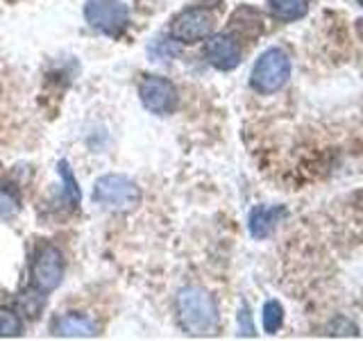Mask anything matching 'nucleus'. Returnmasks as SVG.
Masks as SVG:
<instances>
[{
    "instance_id": "f257e3e1",
    "label": "nucleus",
    "mask_w": 363,
    "mask_h": 341,
    "mask_svg": "<svg viewBox=\"0 0 363 341\" xmlns=\"http://www.w3.org/2000/svg\"><path fill=\"white\" fill-rule=\"evenodd\" d=\"M177 323L191 337H209L218 330V305L202 287H184L175 298Z\"/></svg>"
},
{
    "instance_id": "f03ea898",
    "label": "nucleus",
    "mask_w": 363,
    "mask_h": 341,
    "mask_svg": "<svg viewBox=\"0 0 363 341\" xmlns=\"http://www.w3.org/2000/svg\"><path fill=\"white\" fill-rule=\"evenodd\" d=\"M94 202L100 205L102 210L109 212H132L139 207L141 202V189L136 187V182L130 178L118 175V173H109L96 180L94 185Z\"/></svg>"
},
{
    "instance_id": "7ed1b4c3",
    "label": "nucleus",
    "mask_w": 363,
    "mask_h": 341,
    "mask_svg": "<svg viewBox=\"0 0 363 341\" xmlns=\"http://www.w3.org/2000/svg\"><path fill=\"white\" fill-rule=\"evenodd\" d=\"M291 77V60L281 48H268L259 55V60L250 73V85L259 94H277L279 89L286 87Z\"/></svg>"
},
{
    "instance_id": "20e7f679",
    "label": "nucleus",
    "mask_w": 363,
    "mask_h": 341,
    "mask_svg": "<svg viewBox=\"0 0 363 341\" xmlns=\"http://www.w3.org/2000/svg\"><path fill=\"white\" fill-rule=\"evenodd\" d=\"M64 271H66V266H64L62 250L52 244H43L37 248V253L32 257L30 284L43 293H50L62 284Z\"/></svg>"
},
{
    "instance_id": "39448f33",
    "label": "nucleus",
    "mask_w": 363,
    "mask_h": 341,
    "mask_svg": "<svg viewBox=\"0 0 363 341\" xmlns=\"http://www.w3.org/2000/svg\"><path fill=\"white\" fill-rule=\"evenodd\" d=\"M84 21L102 34L118 37L130 23V9L123 0H86Z\"/></svg>"
},
{
    "instance_id": "423d86ee",
    "label": "nucleus",
    "mask_w": 363,
    "mask_h": 341,
    "mask_svg": "<svg viewBox=\"0 0 363 341\" xmlns=\"http://www.w3.org/2000/svg\"><path fill=\"white\" fill-rule=\"evenodd\" d=\"M216 16L207 7H186L170 21V37L179 43H198L213 34Z\"/></svg>"
},
{
    "instance_id": "0eeeda50",
    "label": "nucleus",
    "mask_w": 363,
    "mask_h": 341,
    "mask_svg": "<svg viewBox=\"0 0 363 341\" xmlns=\"http://www.w3.org/2000/svg\"><path fill=\"white\" fill-rule=\"evenodd\" d=\"M139 98L147 112L159 117H166L177 107V89L164 75H143L139 82Z\"/></svg>"
},
{
    "instance_id": "6e6552de",
    "label": "nucleus",
    "mask_w": 363,
    "mask_h": 341,
    "mask_svg": "<svg viewBox=\"0 0 363 341\" xmlns=\"http://www.w3.org/2000/svg\"><path fill=\"white\" fill-rule=\"evenodd\" d=\"M204 57L218 71H232L241 64V45L232 34H211L204 43Z\"/></svg>"
},
{
    "instance_id": "1a4fd4ad",
    "label": "nucleus",
    "mask_w": 363,
    "mask_h": 341,
    "mask_svg": "<svg viewBox=\"0 0 363 341\" xmlns=\"http://www.w3.org/2000/svg\"><path fill=\"white\" fill-rule=\"evenodd\" d=\"M55 337H68V339H84L98 335V323L91 316L82 312H68L60 314L50 325Z\"/></svg>"
},
{
    "instance_id": "9d476101",
    "label": "nucleus",
    "mask_w": 363,
    "mask_h": 341,
    "mask_svg": "<svg viewBox=\"0 0 363 341\" xmlns=\"http://www.w3.org/2000/svg\"><path fill=\"white\" fill-rule=\"evenodd\" d=\"M286 214V210L284 207H255L252 212H250V234H252L255 239H266L272 230H275V225L279 223L281 216Z\"/></svg>"
},
{
    "instance_id": "9b49d317",
    "label": "nucleus",
    "mask_w": 363,
    "mask_h": 341,
    "mask_svg": "<svg viewBox=\"0 0 363 341\" xmlns=\"http://www.w3.org/2000/svg\"><path fill=\"white\" fill-rule=\"evenodd\" d=\"M232 28L238 34H243V37H259L261 30H264V21H261L257 9H252V7H241V9L234 11Z\"/></svg>"
},
{
    "instance_id": "f8f14e48",
    "label": "nucleus",
    "mask_w": 363,
    "mask_h": 341,
    "mask_svg": "<svg viewBox=\"0 0 363 341\" xmlns=\"http://www.w3.org/2000/svg\"><path fill=\"white\" fill-rule=\"evenodd\" d=\"M268 9L272 18L291 23L302 18L306 11H309V3L306 0H268Z\"/></svg>"
},
{
    "instance_id": "ddd939ff",
    "label": "nucleus",
    "mask_w": 363,
    "mask_h": 341,
    "mask_svg": "<svg viewBox=\"0 0 363 341\" xmlns=\"http://www.w3.org/2000/svg\"><path fill=\"white\" fill-rule=\"evenodd\" d=\"M23 332V318L11 307H0V337H18Z\"/></svg>"
},
{
    "instance_id": "4468645a",
    "label": "nucleus",
    "mask_w": 363,
    "mask_h": 341,
    "mask_svg": "<svg viewBox=\"0 0 363 341\" xmlns=\"http://www.w3.org/2000/svg\"><path fill=\"white\" fill-rule=\"evenodd\" d=\"M284 323V310L277 301H268L264 305V330L268 335L279 332V328Z\"/></svg>"
},
{
    "instance_id": "2eb2a0df",
    "label": "nucleus",
    "mask_w": 363,
    "mask_h": 341,
    "mask_svg": "<svg viewBox=\"0 0 363 341\" xmlns=\"http://www.w3.org/2000/svg\"><path fill=\"white\" fill-rule=\"evenodd\" d=\"M238 318H241V323H243V330H241V335H255V328H252V323H250V312L245 310H241V314H238Z\"/></svg>"
},
{
    "instance_id": "dca6fc26",
    "label": "nucleus",
    "mask_w": 363,
    "mask_h": 341,
    "mask_svg": "<svg viewBox=\"0 0 363 341\" xmlns=\"http://www.w3.org/2000/svg\"><path fill=\"white\" fill-rule=\"evenodd\" d=\"M200 3H204V5H213V3H220V0H200Z\"/></svg>"
},
{
    "instance_id": "f3484780",
    "label": "nucleus",
    "mask_w": 363,
    "mask_h": 341,
    "mask_svg": "<svg viewBox=\"0 0 363 341\" xmlns=\"http://www.w3.org/2000/svg\"><path fill=\"white\" fill-rule=\"evenodd\" d=\"M359 3H361V7H363V0H359Z\"/></svg>"
}]
</instances>
